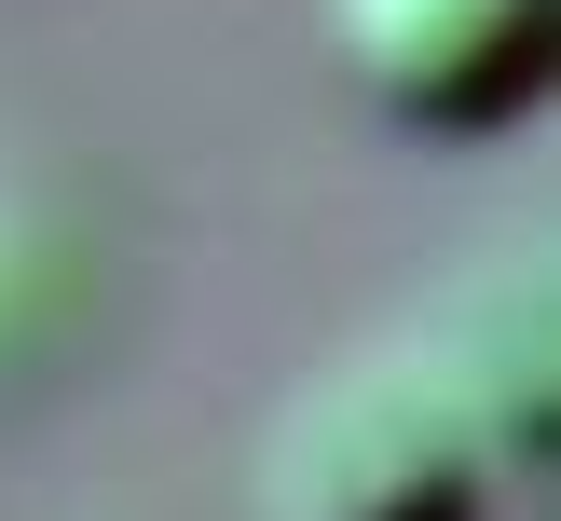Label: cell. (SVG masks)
<instances>
[{
    "label": "cell",
    "mask_w": 561,
    "mask_h": 521,
    "mask_svg": "<svg viewBox=\"0 0 561 521\" xmlns=\"http://www.w3.org/2000/svg\"><path fill=\"white\" fill-rule=\"evenodd\" d=\"M493 439L438 343H370L316 371L274 426V521H480Z\"/></svg>",
    "instance_id": "6da1fadb"
},
{
    "label": "cell",
    "mask_w": 561,
    "mask_h": 521,
    "mask_svg": "<svg viewBox=\"0 0 561 521\" xmlns=\"http://www.w3.org/2000/svg\"><path fill=\"white\" fill-rule=\"evenodd\" d=\"M329 69L411 137H493L535 110L561 0H316Z\"/></svg>",
    "instance_id": "7a4b0ae2"
}]
</instances>
